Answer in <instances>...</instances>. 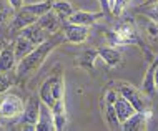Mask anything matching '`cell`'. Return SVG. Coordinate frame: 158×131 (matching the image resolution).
Returning a JSON list of instances; mask_svg holds the SVG:
<instances>
[{
  "mask_svg": "<svg viewBox=\"0 0 158 131\" xmlns=\"http://www.w3.org/2000/svg\"><path fill=\"white\" fill-rule=\"evenodd\" d=\"M63 42H65L63 32H57V33H53V35H50L45 42L35 45V48H33L30 53L25 55L20 62H17V65H15L17 78H25V77H28V75H32L33 71H37L42 65H44L47 57H48L58 45H62Z\"/></svg>",
  "mask_w": 158,
  "mask_h": 131,
  "instance_id": "obj_1",
  "label": "cell"
},
{
  "mask_svg": "<svg viewBox=\"0 0 158 131\" xmlns=\"http://www.w3.org/2000/svg\"><path fill=\"white\" fill-rule=\"evenodd\" d=\"M38 96L50 109L58 101L65 100V85H63L62 75H52V77L47 78L38 90Z\"/></svg>",
  "mask_w": 158,
  "mask_h": 131,
  "instance_id": "obj_2",
  "label": "cell"
},
{
  "mask_svg": "<svg viewBox=\"0 0 158 131\" xmlns=\"http://www.w3.org/2000/svg\"><path fill=\"white\" fill-rule=\"evenodd\" d=\"M118 95H122L123 98H127L131 103V106L135 108V111H145L148 109V95H145L142 90L135 88L130 83H120L117 86Z\"/></svg>",
  "mask_w": 158,
  "mask_h": 131,
  "instance_id": "obj_3",
  "label": "cell"
},
{
  "mask_svg": "<svg viewBox=\"0 0 158 131\" xmlns=\"http://www.w3.org/2000/svg\"><path fill=\"white\" fill-rule=\"evenodd\" d=\"M25 103L22 98L17 95H5L0 98V118L3 120H14V118L22 116Z\"/></svg>",
  "mask_w": 158,
  "mask_h": 131,
  "instance_id": "obj_4",
  "label": "cell"
},
{
  "mask_svg": "<svg viewBox=\"0 0 158 131\" xmlns=\"http://www.w3.org/2000/svg\"><path fill=\"white\" fill-rule=\"evenodd\" d=\"M106 37L112 40L113 45H133L138 42V35H136L135 27H131L130 23H122L120 27H117Z\"/></svg>",
  "mask_w": 158,
  "mask_h": 131,
  "instance_id": "obj_5",
  "label": "cell"
},
{
  "mask_svg": "<svg viewBox=\"0 0 158 131\" xmlns=\"http://www.w3.org/2000/svg\"><path fill=\"white\" fill-rule=\"evenodd\" d=\"M40 103L42 100L38 95H32L27 100L22 113V123L25 125V129H35V123L38 120V113H40Z\"/></svg>",
  "mask_w": 158,
  "mask_h": 131,
  "instance_id": "obj_6",
  "label": "cell"
},
{
  "mask_svg": "<svg viewBox=\"0 0 158 131\" xmlns=\"http://www.w3.org/2000/svg\"><path fill=\"white\" fill-rule=\"evenodd\" d=\"M88 32H90V27H85V25L70 23V22L63 25V37L68 43H75V45L83 43L88 37Z\"/></svg>",
  "mask_w": 158,
  "mask_h": 131,
  "instance_id": "obj_7",
  "label": "cell"
},
{
  "mask_svg": "<svg viewBox=\"0 0 158 131\" xmlns=\"http://www.w3.org/2000/svg\"><path fill=\"white\" fill-rule=\"evenodd\" d=\"M105 14L103 12H85V10H73V14L68 17L67 22L70 23H78L85 27H92L97 20H100Z\"/></svg>",
  "mask_w": 158,
  "mask_h": 131,
  "instance_id": "obj_8",
  "label": "cell"
},
{
  "mask_svg": "<svg viewBox=\"0 0 158 131\" xmlns=\"http://www.w3.org/2000/svg\"><path fill=\"white\" fill-rule=\"evenodd\" d=\"M150 118V113L145 109V111H135L131 116H128L125 121L122 123V128L120 129H125V131H138V129H143L147 126V121Z\"/></svg>",
  "mask_w": 158,
  "mask_h": 131,
  "instance_id": "obj_9",
  "label": "cell"
},
{
  "mask_svg": "<svg viewBox=\"0 0 158 131\" xmlns=\"http://www.w3.org/2000/svg\"><path fill=\"white\" fill-rule=\"evenodd\" d=\"M37 25H40L44 30H47L50 33V35H53V33L58 32V28H60L62 25V18L58 17L57 14H55L53 10H48L47 14H44L42 17H38L37 18Z\"/></svg>",
  "mask_w": 158,
  "mask_h": 131,
  "instance_id": "obj_10",
  "label": "cell"
},
{
  "mask_svg": "<svg viewBox=\"0 0 158 131\" xmlns=\"http://www.w3.org/2000/svg\"><path fill=\"white\" fill-rule=\"evenodd\" d=\"M35 129L37 131H55L53 113L44 101L40 103V113H38V120L35 123Z\"/></svg>",
  "mask_w": 158,
  "mask_h": 131,
  "instance_id": "obj_11",
  "label": "cell"
},
{
  "mask_svg": "<svg viewBox=\"0 0 158 131\" xmlns=\"http://www.w3.org/2000/svg\"><path fill=\"white\" fill-rule=\"evenodd\" d=\"M17 14L14 15V18H12V30H17V32H20L22 28L25 27H28V25H32V23H35L37 22V17L35 15H32L30 12H27L23 7H20L19 10H15Z\"/></svg>",
  "mask_w": 158,
  "mask_h": 131,
  "instance_id": "obj_12",
  "label": "cell"
},
{
  "mask_svg": "<svg viewBox=\"0 0 158 131\" xmlns=\"http://www.w3.org/2000/svg\"><path fill=\"white\" fill-rule=\"evenodd\" d=\"M20 35L27 37L30 42H33L35 45H38V43H42V42H45L47 38H48L50 33L47 32V30H44L40 25L32 23V25H28V27L22 28V30H20Z\"/></svg>",
  "mask_w": 158,
  "mask_h": 131,
  "instance_id": "obj_13",
  "label": "cell"
},
{
  "mask_svg": "<svg viewBox=\"0 0 158 131\" xmlns=\"http://www.w3.org/2000/svg\"><path fill=\"white\" fill-rule=\"evenodd\" d=\"M15 52L14 45H8L5 48L0 50V73H8L15 68Z\"/></svg>",
  "mask_w": 158,
  "mask_h": 131,
  "instance_id": "obj_14",
  "label": "cell"
},
{
  "mask_svg": "<svg viewBox=\"0 0 158 131\" xmlns=\"http://www.w3.org/2000/svg\"><path fill=\"white\" fill-rule=\"evenodd\" d=\"M33 48H35V43H33V42H30L27 37H23V35H19L17 40H15V45H14L15 62H20L25 55H28Z\"/></svg>",
  "mask_w": 158,
  "mask_h": 131,
  "instance_id": "obj_15",
  "label": "cell"
},
{
  "mask_svg": "<svg viewBox=\"0 0 158 131\" xmlns=\"http://www.w3.org/2000/svg\"><path fill=\"white\" fill-rule=\"evenodd\" d=\"M113 108H115V111H117V116H118V120H120V123H123L128 116H131L135 113V108L131 106V103L127 98H123L122 95H118L117 101L113 103Z\"/></svg>",
  "mask_w": 158,
  "mask_h": 131,
  "instance_id": "obj_16",
  "label": "cell"
},
{
  "mask_svg": "<svg viewBox=\"0 0 158 131\" xmlns=\"http://www.w3.org/2000/svg\"><path fill=\"white\" fill-rule=\"evenodd\" d=\"M98 58H102L108 66H118L122 62V55L120 52H117L115 48L112 46H102V48H98Z\"/></svg>",
  "mask_w": 158,
  "mask_h": 131,
  "instance_id": "obj_17",
  "label": "cell"
},
{
  "mask_svg": "<svg viewBox=\"0 0 158 131\" xmlns=\"http://www.w3.org/2000/svg\"><path fill=\"white\" fill-rule=\"evenodd\" d=\"M27 12H30L32 15H35L37 18L47 14L48 10H52V2L50 0H42V2H33V3H23L22 5Z\"/></svg>",
  "mask_w": 158,
  "mask_h": 131,
  "instance_id": "obj_18",
  "label": "cell"
},
{
  "mask_svg": "<svg viewBox=\"0 0 158 131\" xmlns=\"http://www.w3.org/2000/svg\"><path fill=\"white\" fill-rule=\"evenodd\" d=\"M102 106H103V116H105L106 125H108L112 129H120L122 128V123H120V120H118V116H117V111H115L113 105L105 103V101H103V105H102Z\"/></svg>",
  "mask_w": 158,
  "mask_h": 131,
  "instance_id": "obj_19",
  "label": "cell"
},
{
  "mask_svg": "<svg viewBox=\"0 0 158 131\" xmlns=\"http://www.w3.org/2000/svg\"><path fill=\"white\" fill-rule=\"evenodd\" d=\"M98 58V50L97 48H87L82 53V57L77 60V65H80L82 68L92 70L93 65H95V60Z\"/></svg>",
  "mask_w": 158,
  "mask_h": 131,
  "instance_id": "obj_20",
  "label": "cell"
},
{
  "mask_svg": "<svg viewBox=\"0 0 158 131\" xmlns=\"http://www.w3.org/2000/svg\"><path fill=\"white\" fill-rule=\"evenodd\" d=\"M52 10L60 17L62 20H68V17L73 14V7H72L70 2L67 0H58V2H53L52 3Z\"/></svg>",
  "mask_w": 158,
  "mask_h": 131,
  "instance_id": "obj_21",
  "label": "cell"
},
{
  "mask_svg": "<svg viewBox=\"0 0 158 131\" xmlns=\"http://www.w3.org/2000/svg\"><path fill=\"white\" fill-rule=\"evenodd\" d=\"M155 65H156V60L153 62V65L150 66V68H148L147 75H145V78H143L142 91L145 93V95H152V93L156 90V88H155V81H153V73H155Z\"/></svg>",
  "mask_w": 158,
  "mask_h": 131,
  "instance_id": "obj_22",
  "label": "cell"
},
{
  "mask_svg": "<svg viewBox=\"0 0 158 131\" xmlns=\"http://www.w3.org/2000/svg\"><path fill=\"white\" fill-rule=\"evenodd\" d=\"M53 125H55V131H62V129H65V126L68 125L67 111L55 113V115H53Z\"/></svg>",
  "mask_w": 158,
  "mask_h": 131,
  "instance_id": "obj_23",
  "label": "cell"
},
{
  "mask_svg": "<svg viewBox=\"0 0 158 131\" xmlns=\"http://www.w3.org/2000/svg\"><path fill=\"white\" fill-rule=\"evenodd\" d=\"M143 22H145V30H147V33L150 37H153V38H156L158 37V23L155 22V20L148 18V17H145Z\"/></svg>",
  "mask_w": 158,
  "mask_h": 131,
  "instance_id": "obj_24",
  "label": "cell"
},
{
  "mask_svg": "<svg viewBox=\"0 0 158 131\" xmlns=\"http://www.w3.org/2000/svg\"><path fill=\"white\" fill-rule=\"evenodd\" d=\"M10 10H14L10 5H5L3 0H0V27L7 23V20L10 18Z\"/></svg>",
  "mask_w": 158,
  "mask_h": 131,
  "instance_id": "obj_25",
  "label": "cell"
},
{
  "mask_svg": "<svg viewBox=\"0 0 158 131\" xmlns=\"http://www.w3.org/2000/svg\"><path fill=\"white\" fill-rule=\"evenodd\" d=\"M128 0H115L112 3V7H110V14L115 15V17H120L123 14V10H125Z\"/></svg>",
  "mask_w": 158,
  "mask_h": 131,
  "instance_id": "obj_26",
  "label": "cell"
},
{
  "mask_svg": "<svg viewBox=\"0 0 158 131\" xmlns=\"http://www.w3.org/2000/svg\"><path fill=\"white\" fill-rule=\"evenodd\" d=\"M12 86V81L10 78H8L7 73H0V95H3V93H7L10 90Z\"/></svg>",
  "mask_w": 158,
  "mask_h": 131,
  "instance_id": "obj_27",
  "label": "cell"
},
{
  "mask_svg": "<svg viewBox=\"0 0 158 131\" xmlns=\"http://www.w3.org/2000/svg\"><path fill=\"white\" fill-rule=\"evenodd\" d=\"M143 8H147V10H145V17L155 20L158 23V3H153V5H148V7H143Z\"/></svg>",
  "mask_w": 158,
  "mask_h": 131,
  "instance_id": "obj_28",
  "label": "cell"
},
{
  "mask_svg": "<svg viewBox=\"0 0 158 131\" xmlns=\"http://www.w3.org/2000/svg\"><path fill=\"white\" fill-rule=\"evenodd\" d=\"M117 98H118V91L117 90H106L105 91V103L113 105L115 101H117Z\"/></svg>",
  "mask_w": 158,
  "mask_h": 131,
  "instance_id": "obj_29",
  "label": "cell"
},
{
  "mask_svg": "<svg viewBox=\"0 0 158 131\" xmlns=\"http://www.w3.org/2000/svg\"><path fill=\"white\" fill-rule=\"evenodd\" d=\"M7 2H8V5L14 8V10H19V8L23 5V0H7Z\"/></svg>",
  "mask_w": 158,
  "mask_h": 131,
  "instance_id": "obj_30",
  "label": "cell"
},
{
  "mask_svg": "<svg viewBox=\"0 0 158 131\" xmlns=\"http://www.w3.org/2000/svg\"><path fill=\"white\" fill-rule=\"evenodd\" d=\"M100 7L103 14H108L110 12V5H108V0H100Z\"/></svg>",
  "mask_w": 158,
  "mask_h": 131,
  "instance_id": "obj_31",
  "label": "cell"
},
{
  "mask_svg": "<svg viewBox=\"0 0 158 131\" xmlns=\"http://www.w3.org/2000/svg\"><path fill=\"white\" fill-rule=\"evenodd\" d=\"M153 81H155V88L158 90V60H156V65H155V73H153Z\"/></svg>",
  "mask_w": 158,
  "mask_h": 131,
  "instance_id": "obj_32",
  "label": "cell"
},
{
  "mask_svg": "<svg viewBox=\"0 0 158 131\" xmlns=\"http://www.w3.org/2000/svg\"><path fill=\"white\" fill-rule=\"evenodd\" d=\"M153 3H158V0H145L142 8H143V7H148V5H153Z\"/></svg>",
  "mask_w": 158,
  "mask_h": 131,
  "instance_id": "obj_33",
  "label": "cell"
},
{
  "mask_svg": "<svg viewBox=\"0 0 158 131\" xmlns=\"http://www.w3.org/2000/svg\"><path fill=\"white\" fill-rule=\"evenodd\" d=\"M113 2H115V0H108V5L112 7V3H113Z\"/></svg>",
  "mask_w": 158,
  "mask_h": 131,
  "instance_id": "obj_34",
  "label": "cell"
}]
</instances>
